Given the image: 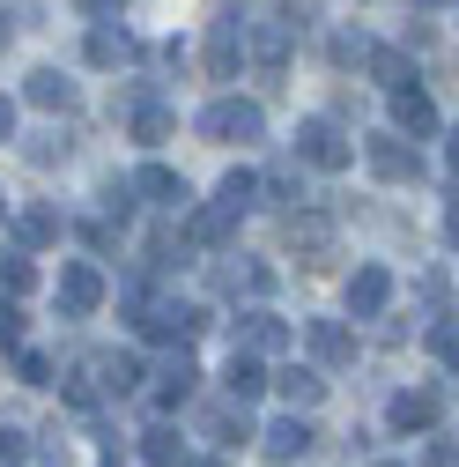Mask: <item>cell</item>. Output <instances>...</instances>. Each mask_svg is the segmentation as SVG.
Instances as JSON below:
<instances>
[{
    "mask_svg": "<svg viewBox=\"0 0 459 467\" xmlns=\"http://www.w3.org/2000/svg\"><path fill=\"white\" fill-rule=\"evenodd\" d=\"M178 467H222V460H178Z\"/></svg>",
    "mask_w": 459,
    "mask_h": 467,
    "instance_id": "obj_43",
    "label": "cell"
},
{
    "mask_svg": "<svg viewBox=\"0 0 459 467\" xmlns=\"http://www.w3.org/2000/svg\"><path fill=\"white\" fill-rule=\"evenodd\" d=\"M193 386H200V371H193V357L178 348V357L156 371V408H186V400H193Z\"/></svg>",
    "mask_w": 459,
    "mask_h": 467,
    "instance_id": "obj_19",
    "label": "cell"
},
{
    "mask_svg": "<svg viewBox=\"0 0 459 467\" xmlns=\"http://www.w3.org/2000/svg\"><path fill=\"white\" fill-rule=\"evenodd\" d=\"M363 163L378 171L385 186H408V179H423V156L408 149V134H371V141H363Z\"/></svg>",
    "mask_w": 459,
    "mask_h": 467,
    "instance_id": "obj_6",
    "label": "cell"
},
{
    "mask_svg": "<svg viewBox=\"0 0 459 467\" xmlns=\"http://www.w3.org/2000/svg\"><path fill=\"white\" fill-rule=\"evenodd\" d=\"M23 97H30L37 111H75V82H67L60 67H37V75L23 82Z\"/></svg>",
    "mask_w": 459,
    "mask_h": 467,
    "instance_id": "obj_21",
    "label": "cell"
},
{
    "mask_svg": "<svg viewBox=\"0 0 459 467\" xmlns=\"http://www.w3.org/2000/svg\"><path fill=\"white\" fill-rule=\"evenodd\" d=\"M15 371H23V386H45L52 379V364L37 357V348H15Z\"/></svg>",
    "mask_w": 459,
    "mask_h": 467,
    "instance_id": "obj_34",
    "label": "cell"
},
{
    "mask_svg": "<svg viewBox=\"0 0 459 467\" xmlns=\"http://www.w3.org/2000/svg\"><path fill=\"white\" fill-rule=\"evenodd\" d=\"M281 16H290V30H304V23L319 16V0H281Z\"/></svg>",
    "mask_w": 459,
    "mask_h": 467,
    "instance_id": "obj_37",
    "label": "cell"
},
{
    "mask_svg": "<svg viewBox=\"0 0 459 467\" xmlns=\"http://www.w3.org/2000/svg\"><path fill=\"white\" fill-rule=\"evenodd\" d=\"M30 460V438L23 431H0V467H23Z\"/></svg>",
    "mask_w": 459,
    "mask_h": 467,
    "instance_id": "obj_36",
    "label": "cell"
},
{
    "mask_svg": "<svg viewBox=\"0 0 459 467\" xmlns=\"http://www.w3.org/2000/svg\"><path fill=\"white\" fill-rule=\"evenodd\" d=\"M230 238H238V208H230V201H208V208H193V223H186V245H200V253H222Z\"/></svg>",
    "mask_w": 459,
    "mask_h": 467,
    "instance_id": "obj_10",
    "label": "cell"
},
{
    "mask_svg": "<svg viewBox=\"0 0 459 467\" xmlns=\"http://www.w3.org/2000/svg\"><path fill=\"white\" fill-rule=\"evenodd\" d=\"M8 37H15V16H8V8H0V52H8Z\"/></svg>",
    "mask_w": 459,
    "mask_h": 467,
    "instance_id": "obj_42",
    "label": "cell"
},
{
    "mask_svg": "<svg viewBox=\"0 0 459 467\" xmlns=\"http://www.w3.org/2000/svg\"><path fill=\"white\" fill-rule=\"evenodd\" d=\"M208 282H215V297H267V289H274V275L252 267V260H215Z\"/></svg>",
    "mask_w": 459,
    "mask_h": 467,
    "instance_id": "obj_11",
    "label": "cell"
},
{
    "mask_svg": "<svg viewBox=\"0 0 459 467\" xmlns=\"http://www.w3.org/2000/svg\"><path fill=\"white\" fill-rule=\"evenodd\" d=\"M393 127L408 134V141H430L437 134V104L423 89H393Z\"/></svg>",
    "mask_w": 459,
    "mask_h": 467,
    "instance_id": "obj_16",
    "label": "cell"
},
{
    "mask_svg": "<svg viewBox=\"0 0 459 467\" xmlns=\"http://www.w3.org/2000/svg\"><path fill=\"white\" fill-rule=\"evenodd\" d=\"M200 134H208V141H238V149H245V141H260V134H267V111H260L252 97H215V104L200 111Z\"/></svg>",
    "mask_w": 459,
    "mask_h": 467,
    "instance_id": "obj_1",
    "label": "cell"
},
{
    "mask_svg": "<svg viewBox=\"0 0 459 467\" xmlns=\"http://www.w3.org/2000/svg\"><path fill=\"white\" fill-rule=\"evenodd\" d=\"M134 327L148 334V341H193L208 319H200V305H178V297H141V312H134Z\"/></svg>",
    "mask_w": 459,
    "mask_h": 467,
    "instance_id": "obj_2",
    "label": "cell"
},
{
    "mask_svg": "<svg viewBox=\"0 0 459 467\" xmlns=\"http://www.w3.org/2000/svg\"><path fill=\"white\" fill-rule=\"evenodd\" d=\"M15 238H23V245H52V238H60V208H45V201L23 208V215H15Z\"/></svg>",
    "mask_w": 459,
    "mask_h": 467,
    "instance_id": "obj_25",
    "label": "cell"
},
{
    "mask_svg": "<svg viewBox=\"0 0 459 467\" xmlns=\"http://www.w3.org/2000/svg\"><path fill=\"white\" fill-rule=\"evenodd\" d=\"M297 163H311V171H349V163H356V141L341 134L333 119H304V127H297Z\"/></svg>",
    "mask_w": 459,
    "mask_h": 467,
    "instance_id": "obj_4",
    "label": "cell"
},
{
    "mask_svg": "<svg viewBox=\"0 0 459 467\" xmlns=\"http://www.w3.org/2000/svg\"><path fill=\"white\" fill-rule=\"evenodd\" d=\"M222 393H230V400H260V393H267V357H252V348H230Z\"/></svg>",
    "mask_w": 459,
    "mask_h": 467,
    "instance_id": "obj_17",
    "label": "cell"
},
{
    "mask_svg": "<svg viewBox=\"0 0 459 467\" xmlns=\"http://www.w3.org/2000/svg\"><path fill=\"white\" fill-rule=\"evenodd\" d=\"M385 305H393V275H385V267H356V275H349V312H356V319H378Z\"/></svg>",
    "mask_w": 459,
    "mask_h": 467,
    "instance_id": "obj_15",
    "label": "cell"
},
{
    "mask_svg": "<svg viewBox=\"0 0 459 467\" xmlns=\"http://www.w3.org/2000/svg\"><path fill=\"white\" fill-rule=\"evenodd\" d=\"M23 341V312H15V297H0V348H15Z\"/></svg>",
    "mask_w": 459,
    "mask_h": 467,
    "instance_id": "obj_35",
    "label": "cell"
},
{
    "mask_svg": "<svg viewBox=\"0 0 459 467\" xmlns=\"http://www.w3.org/2000/svg\"><path fill=\"white\" fill-rule=\"evenodd\" d=\"M134 193H148V201L170 208V215H186V208H193V186H186L170 163H141V171H134Z\"/></svg>",
    "mask_w": 459,
    "mask_h": 467,
    "instance_id": "obj_9",
    "label": "cell"
},
{
    "mask_svg": "<svg viewBox=\"0 0 459 467\" xmlns=\"http://www.w3.org/2000/svg\"><path fill=\"white\" fill-rule=\"evenodd\" d=\"M8 134H15V104L0 97V141H8Z\"/></svg>",
    "mask_w": 459,
    "mask_h": 467,
    "instance_id": "obj_40",
    "label": "cell"
},
{
    "mask_svg": "<svg viewBox=\"0 0 459 467\" xmlns=\"http://www.w3.org/2000/svg\"><path fill=\"white\" fill-rule=\"evenodd\" d=\"M363 67H371V82H378L385 97H393V89H408V75H415V67H408V52H393V45H378Z\"/></svg>",
    "mask_w": 459,
    "mask_h": 467,
    "instance_id": "obj_23",
    "label": "cell"
},
{
    "mask_svg": "<svg viewBox=\"0 0 459 467\" xmlns=\"http://www.w3.org/2000/svg\"><path fill=\"white\" fill-rule=\"evenodd\" d=\"M274 393L290 400V408H319V400H326V379H319L311 364H281V371H274Z\"/></svg>",
    "mask_w": 459,
    "mask_h": 467,
    "instance_id": "obj_20",
    "label": "cell"
},
{
    "mask_svg": "<svg viewBox=\"0 0 459 467\" xmlns=\"http://www.w3.org/2000/svg\"><path fill=\"white\" fill-rule=\"evenodd\" d=\"M297 334H290V319H274V312H245V327H238V348H252V357H281Z\"/></svg>",
    "mask_w": 459,
    "mask_h": 467,
    "instance_id": "obj_14",
    "label": "cell"
},
{
    "mask_svg": "<svg viewBox=\"0 0 459 467\" xmlns=\"http://www.w3.org/2000/svg\"><path fill=\"white\" fill-rule=\"evenodd\" d=\"M163 134H170V111L163 104H141L134 111V141H163Z\"/></svg>",
    "mask_w": 459,
    "mask_h": 467,
    "instance_id": "obj_32",
    "label": "cell"
},
{
    "mask_svg": "<svg viewBox=\"0 0 459 467\" xmlns=\"http://www.w3.org/2000/svg\"><path fill=\"white\" fill-rule=\"evenodd\" d=\"M30 289H37V267L23 253H0V297H30Z\"/></svg>",
    "mask_w": 459,
    "mask_h": 467,
    "instance_id": "obj_28",
    "label": "cell"
},
{
    "mask_svg": "<svg viewBox=\"0 0 459 467\" xmlns=\"http://www.w3.org/2000/svg\"><path fill=\"white\" fill-rule=\"evenodd\" d=\"M75 8H82V16H97V23H111V16H119V0H75Z\"/></svg>",
    "mask_w": 459,
    "mask_h": 467,
    "instance_id": "obj_38",
    "label": "cell"
},
{
    "mask_svg": "<svg viewBox=\"0 0 459 467\" xmlns=\"http://www.w3.org/2000/svg\"><path fill=\"white\" fill-rule=\"evenodd\" d=\"M208 438H215V445H245V438H252V423H245V400L208 408Z\"/></svg>",
    "mask_w": 459,
    "mask_h": 467,
    "instance_id": "obj_24",
    "label": "cell"
},
{
    "mask_svg": "<svg viewBox=\"0 0 459 467\" xmlns=\"http://www.w3.org/2000/svg\"><path fill=\"white\" fill-rule=\"evenodd\" d=\"M363 60H371V37L363 30H341L333 37V67H363Z\"/></svg>",
    "mask_w": 459,
    "mask_h": 467,
    "instance_id": "obj_31",
    "label": "cell"
},
{
    "mask_svg": "<svg viewBox=\"0 0 459 467\" xmlns=\"http://www.w3.org/2000/svg\"><path fill=\"white\" fill-rule=\"evenodd\" d=\"M430 357L459 371V319H430Z\"/></svg>",
    "mask_w": 459,
    "mask_h": 467,
    "instance_id": "obj_30",
    "label": "cell"
},
{
    "mask_svg": "<svg viewBox=\"0 0 459 467\" xmlns=\"http://www.w3.org/2000/svg\"><path fill=\"white\" fill-rule=\"evenodd\" d=\"M245 52H252V67L267 82H281V67H290V16H267V23H245Z\"/></svg>",
    "mask_w": 459,
    "mask_h": 467,
    "instance_id": "obj_5",
    "label": "cell"
},
{
    "mask_svg": "<svg viewBox=\"0 0 459 467\" xmlns=\"http://www.w3.org/2000/svg\"><path fill=\"white\" fill-rule=\"evenodd\" d=\"M423 8H444V0H423Z\"/></svg>",
    "mask_w": 459,
    "mask_h": 467,
    "instance_id": "obj_44",
    "label": "cell"
},
{
    "mask_svg": "<svg viewBox=\"0 0 459 467\" xmlns=\"http://www.w3.org/2000/svg\"><path fill=\"white\" fill-rule=\"evenodd\" d=\"M97 386H104V393H119V400H127V393L141 386V364H134V357H97Z\"/></svg>",
    "mask_w": 459,
    "mask_h": 467,
    "instance_id": "obj_26",
    "label": "cell"
},
{
    "mask_svg": "<svg viewBox=\"0 0 459 467\" xmlns=\"http://www.w3.org/2000/svg\"><path fill=\"white\" fill-rule=\"evenodd\" d=\"M141 460H148V467H178V460H186V445H178V431H170V423H156V431H141Z\"/></svg>",
    "mask_w": 459,
    "mask_h": 467,
    "instance_id": "obj_27",
    "label": "cell"
},
{
    "mask_svg": "<svg viewBox=\"0 0 459 467\" xmlns=\"http://www.w3.org/2000/svg\"><path fill=\"white\" fill-rule=\"evenodd\" d=\"M238 67H245V8L230 0V8L208 23V75L215 82H238Z\"/></svg>",
    "mask_w": 459,
    "mask_h": 467,
    "instance_id": "obj_3",
    "label": "cell"
},
{
    "mask_svg": "<svg viewBox=\"0 0 459 467\" xmlns=\"http://www.w3.org/2000/svg\"><path fill=\"white\" fill-rule=\"evenodd\" d=\"M311 445H319V431L304 423V408H290V416H274V423L260 431V452H267V460H281V467H290V460H304Z\"/></svg>",
    "mask_w": 459,
    "mask_h": 467,
    "instance_id": "obj_7",
    "label": "cell"
},
{
    "mask_svg": "<svg viewBox=\"0 0 459 467\" xmlns=\"http://www.w3.org/2000/svg\"><path fill=\"white\" fill-rule=\"evenodd\" d=\"M378 467H400V460H378Z\"/></svg>",
    "mask_w": 459,
    "mask_h": 467,
    "instance_id": "obj_45",
    "label": "cell"
},
{
    "mask_svg": "<svg viewBox=\"0 0 459 467\" xmlns=\"http://www.w3.org/2000/svg\"><path fill=\"white\" fill-rule=\"evenodd\" d=\"M290 253H297L304 267H326V260H333V223H326V215H290Z\"/></svg>",
    "mask_w": 459,
    "mask_h": 467,
    "instance_id": "obj_13",
    "label": "cell"
},
{
    "mask_svg": "<svg viewBox=\"0 0 459 467\" xmlns=\"http://www.w3.org/2000/svg\"><path fill=\"white\" fill-rule=\"evenodd\" d=\"M215 201H230V208H238V215H245V208L260 201V179H252V171H230V179L215 186Z\"/></svg>",
    "mask_w": 459,
    "mask_h": 467,
    "instance_id": "obj_29",
    "label": "cell"
},
{
    "mask_svg": "<svg viewBox=\"0 0 459 467\" xmlns=\"http://www.w3.org/2000/svg\"><path fill=\"white\" fill-rule=\"evenodd\" d=\"M82 60H89V67H127V60H134V37L111 30V23H97L89 45H82Z\"/></svg>",
    "mask_w": 459,
    "mask_h": 467,
    "instance_id": "obj_22",
    "label": "cell"
},
{
    "mask_svg": "<svg viewBox=\"0 0 459 467\" xmlns=\"http://www.w3.org/2000/svg\"><path fill=\"white\" fill-rule=\"evenodd\" d=\"M60 156H67V134H37V141H30V163H37V171L60 163Z\"/></svg>",
    "mask_w": 459,
    "mask_h": 467,
    "instance_id": "obj_33",
    "label": "cell"
},
{
    "mask_svg": "<svg viewBox=\"0 0 459 467\" xmlns=\"http://www.w3.org/2000/svg\"><path fill=\"white\" fill-rule=\"evenodd\" d=\"M444 163H452V179H459V127H452V141H444Z\"/></svg>",
    "mask_w": 459,
    "mask_h": 467,
    "instance_id": "obj_41",
    "label": "cell"
},
{
    "mask_svg": "<svg viewBox=\"0 0 459 467\" xmlns=\"http://www.w3.org/2000/svg\"><path fill=\"white\" fill-rule=\"evenodd\" d=\"M97 305H104V275H97L89 260H67V267H60V312H67V319H89Z\"/></svg>",
    "mask_w": 459,
    "mask_h": 467,
    "instance_id": "obj_8",
    "label": "cell"
},
{
    "mask_svg": "<svg viewBox=\"0 0 459 467\" xmlns=\"http://www.w3.org/2000/svg\"><path fill=\"white\" fill-rule=\"evenodd\" d=\"M385 423H393L400 438H408V431H430V423H437V393H430V386H415V393H393Z\"/></svg>",
    "mask_w": 459,
    "mask_h": 467,
    "instance_id": "obj_18",
    "label": "cell"
},
{
    "mask_svg": "<svg viewBox=\"0 0 459 467\" xmlns=\"http://www.w3.org/2000/svg\"><path fill=\"white\" fill-rule=\"evenodd\" d=\"M444 238H452V245H459V193H452V201H444Z\"/></svg>",
    "mask_w": 459,
    "mask_h": 467,
    "instance_id": "obj_39",
    "label": "cell"
},
{
    "mask_svg": "<svg viewBox=\"0 0 459 467\" xmlns=\"http://www.w3.org/2000/svg\"><path fill=\"white\" fill-rule=\"evenodd\" d=\"M304 348H311V357H319L326 371H341V364H356V334L341 327V319H311V327H304Z\"/></svg>",
    "mask_w": 459,
    "mask_h": 467,
    "instance_id": "obj_12",
    "label": "cell"
}]
</instances>
